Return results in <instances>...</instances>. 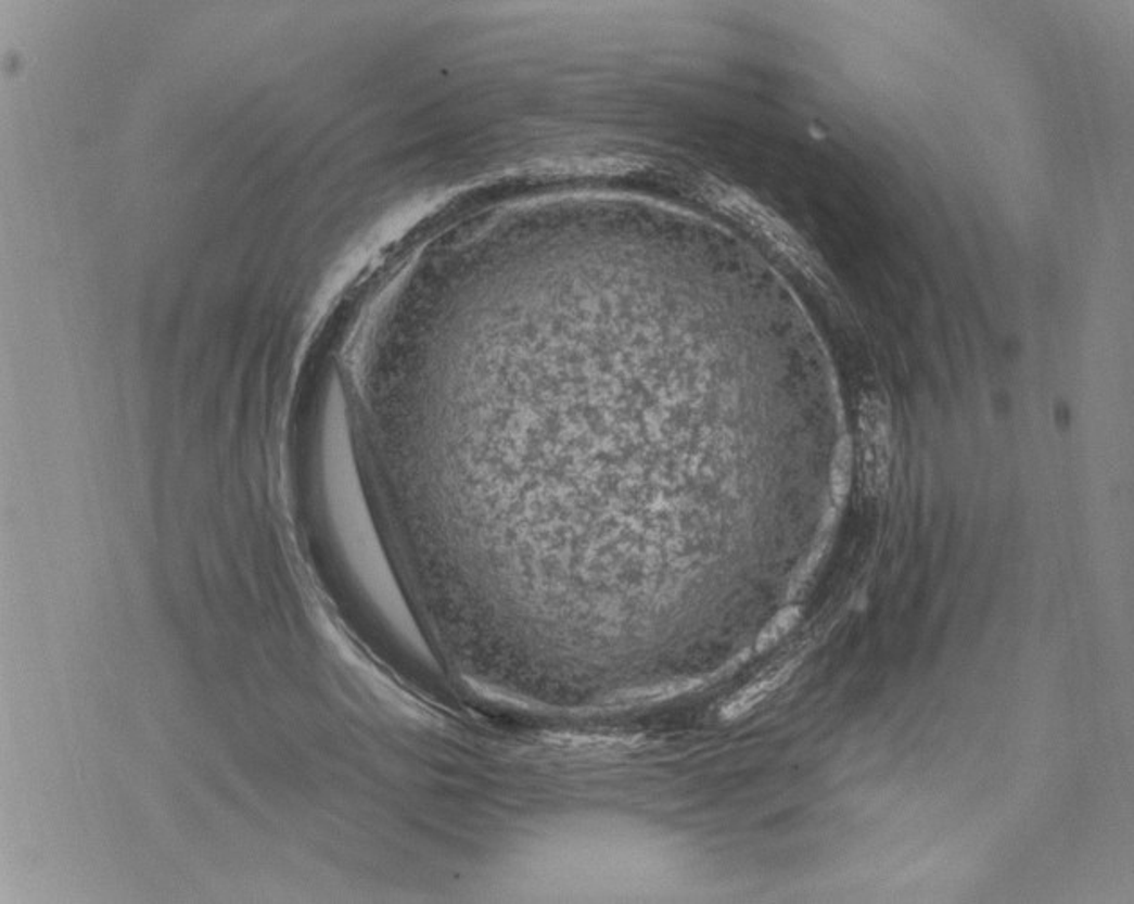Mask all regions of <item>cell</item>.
<instances>
[{
    "label": "cell",
    "mask_w": 1134,
    "mask_h": 904,
    "mask_svg": "<svg viewBox=\"0 0 1134 904\" xmlns=\"http://www.w3.org/2000/svg\"><path fill=\"white\" fill-rule=\"evenodd\" d=\"M851 474H853V442L845 436L840 440L834 449L833 466H831V496L837 505H842L850 494Z\"/></svg>",
    "instance_id": "obj_4"
},
{
    "label": "cell",
    "mask_w": 1134,
    "mask_h": 904,
    "mask_svg": "<svg viewBox=\"0 0 1134 904\" xmlns=\"http://www.w3.org/2000/svg\"><path fill=\"white\" fill-rule=\"evenodd\" d=\"M799 620H801V609H799V607H787V609H782L779 614L772 617L770 623H768V625L763 628L762 634L757 636L756 648H754V650H756L757 653L770 650L772 646H776L777 642L781 641L782 637H787L788 634L795 628Z\"/></svg>",
    "instance_id": "obj_5"
},
{
    "label": "cell",
    "mask_w": 1134,
    "mask_h": 904,
    "mask_svg": "<svg viewBox=\"0 0 1134 904\" xmlns=\"http://www.w3.org/2000/svg\"><path fill=\"white\" fill-rule=\"evenodd\" d=\"M861 467L865 488L881 496L891 478V419L880 398L865 397L861 406Z\"/></svg>",
    "instance_id": "obj_2"
},
{
    "label": "cell",
    "mask_w": 1134,
    "mask_h": 904,
    "mask_svg": "<svg viewBox=\"0 0 1134 904\" xmlns=\"http://www.w3.org/2000/svg\"><path fill=\"white\" fill-rule=\"evenodd\" d=\"M793 666L782 667L779 672L772 673L770 677L762 678L757 683L747 686L743 691L738 692L730 702H727L722 708L721 716L724 722H735L740 720L741 716H746L747 713H751L752 709L756 708L757 703H762L768 695L776 691L777 688H781L782 684L787 683L790 675H792Z\"/></svg>",
    "instance_id": "obj_3"
},
{
    "label": "cell",
    "mask_w": 1134,
    "mask_h": 904,
    "mask_svg": "<svg viewBox=\"0 0 1134 904\" xmlns=\"http://www.w3.org/2000/svg\"><path fill=\"white\" fill-rule=\"evenodd\" d=\"M302 472L321 546L342 589L378 636L422 672L441 667L435 650L395 578L373 526L356 444L332 390L313 415L302 440Z\"/></svg>",
    "instance_id": "obj_1"
}]
</instances>
